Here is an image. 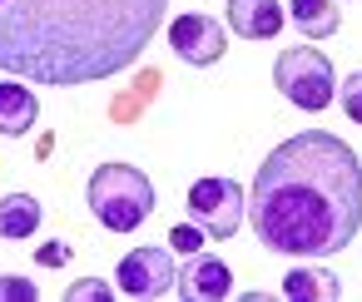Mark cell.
I'll list each match as a JSON object with an SVG mask.
<instances>
[{
    "label": "cell",
    "instance_id": "cell-17",
    "mask_svg": "<svg viewBox=\"0 0 362 302\" xmlns=\"http://www.w3.org/2000/svg\"><path fill=\"white\" fill-rule=\"evenodd\" d=\"M65 297H70V302H110V287H105L100 277H90V282H75Z\"/></svg>",
    "mask_w": 362,
    "mask_h": 302
},
{
    "label": "cell",
    "instance_id": "cell-10",
    "mask_svg": "<svg viewBox=\"0 0 362 302\" xmlns=\"http://www.w3.org/2000/svg\"><path fill=\"white\" fill-rule=\"evenodd\" d=\"M35 119H40V99H35L25 85H16V80L0 85V134L25 139V134L35 129Z\"/></svg>",
    "mask_w": 362,
    "mask_h": 302
},
{
    "label": "cell",
    "instance_id": "cell-12",
    "mask_svg": "<svg viewBox=\"0 0 362 302\" xmlns=\"http://www.w3.org/2000/svg\"><path fill=\"white\" fill-rule=\"evenodd\" d=\"M283 297H293V302H337L342 282L327 267H293L283 277Z\"/></svg>",
    "mask_w": 362,
    "mask_h": 302
},
{
    "label": "cell",
    "instance_id": "cell-2",
    "mask_svg": "<svg viewBox=\"0 0 362 302\" xmlns=\"http://www.w3.org/2000/svg\"><path fill=\"white\" fill-rule=\"evenodd\" d=\"M253 233L278 258H332L362 228V164L352 144L327 129L283 139L248 198Z\"/></svg>",
    "mask_w": 362,
    "mask_h": 302
},
{
    "label": "cell",
    "instance_id": "cell-8",
    "mask_svg": "<svg viewBox=\"0 0 362 302\" xmlns=\"http://www.w3.org/2000/svg\"><path fill=\"white\" fill-rule=\"evenodd\" d=\"M174 292H179L184 302H223V297L233 292V272H228L223 258H214V253H194V258L184 262Z\"/></svg>",
    "mask_w": 362,
    "mask_h": 302
},
{
    "label": "cell",
    "instance_id": "cell-14",
    "mask_svg": "<svg viewBox=\"0 0 362 302\" xmlns=\"http://www.w3.org/2000/svg\"><path fill=\"white\" fill-rule=\"evenodd\" d=\"M204 243H209V233H204L199 223H174V228H169V248H174V253H184V258L204 253Z\"/></svg>",
    "mask_w": 362,
    "mask_h": 302
},
{
    "label": "cell",
    "instance_id": "cell-11",
    "mask_svg": "<svg viewBox=\"0 0 362 302\" xmlns=\"http://www.w3.org/2000/svg\"><path fill=\"white\" fill-rule=\"evenodd\" d=\"M40 228V198L35 193H11L0 198V238L6 243H25Z\"/></svg>",
    "mask_w": 362,
    "mask_h": 302
},
{
    "label": "cell",
    "instance_id": "cell-3",
    "mask_svg": "<svg viewBox=\"0 0 362 302\" xmlns=\"http://www.w3.org/2000/svg\"><path fill=\"white\" fill-rule=\"evenodd\" d=\"M90 213L110 228V233H134L149 213H154V183L144 169L134 164H100L90 174Z\"/></svg>",
    "mask_w": 362,
    "mask_h": 302
},
{
    "label": "cell",
    "instance_id": "cell-7",
    "mask_svg": "<svg viewBox=\"0 0 362 302\" xmlns=\"http://www.w3.org/2000/svg\"><path fill=\"white\" fill-rule=\"evenodd\" d=\"M169 45H174V55L184 60V65H199V70H209V65H218L223 60V25L214 20V16H179L174 25H169Z\"/></svg>",
    "mask_w": 362,
    "mask_h": 302
},
{
    "label": "cell",
    "instance_id": "cell-1",
    "mask_svg": "<svg viewBox=\"0 0 362 302\" xmlns=\"http://www.w3.org/2000/svg\"><path fill=\"white\" fill-rule=\"evenodd\" d=\"M169 0H0V70L35 85H95L124 75Z\"/></svg>",
    "mask_w": 362,
    "mask_h": 302
},
{
    "label": "cell",
    "instance_id": "cell-9",
    "mask_svg": "<svg viewBox=\"0 0 362 302\" xmlns=\"http://www.w3.org/2000/svg\"><path fill=\"white\" fill-rule=\"evenodd\" d=\"M283 20V0H228V30L243 40H278Z\"/></svg>",
    "mask_w": 362,
    "mask_h": 302
},
{
    "label": "cell",
    "instance_id": "cell-5",
    "mask_svg": "<svg viewBox=\"0 0 362 302\" xmlns=\"http://www.w3.org/2000/svg\"><path fill=\"white\" fill-rule=\"evenodd\" d=\"M243 188L233 179H199L189 188V218L209 233V238H233L243 228Z\"/></svg>",
    "mask_w": 362,
    "mask_h": 302
},
{
    "label": "cell",
    "instance_id": "cell-18",
    "mask_svg": "<svg viewBox=\"0 0 362 302\" xmlns=\"http://www.w3.org/2000/svg\"><path fill=\"white\" fill-rule=\"evenodd\" d=\"M40 262H45V267L70 262V243H45V248H40Z\"/></svg>",
    "mask_w": 362,
    "mask_h": 302
},
{
    "label": "cell",
    "instance_id": "cell-15",
    "mask_svg": "<svg viewBox=\"0 0 362 302\" xmlns=\"http://www.w3.org/2000/svg\"><path fill=\"white\" fill-rule=\"evenodd\" d=\"M342 114H347L352 124H362V70L342 80Z\"/></svg>",
    "mask_w": 362,
    "mask_h": 302
},
{
    "label": "cell",
    "instance_id": "cell-16",
    "mask_svg": "<svg viewBox=\"0 0 362 302\" xmlns=\"http://www.w3.org/2000/svg\"><path fill=\"white\" fill-rule=\"evenodd\" d=\"M35 292H40V287H35L30 277H16V272L0 277V302H35Z\"/></svg>",
    "mask_w": 362,
    "mask_h": 302
},
{
    "label": "cell",
    "instance_id": "cell-13",
    "mask_svg": "<svg viewBox=\"0 0 362 302\" xmlns=\"http://www.w3.org/2000/svg\"><path fill=\"white\" fill-rule=\"evenodd\" d=\"M288 16L303 40H327L337 30V6L332 0H288Z\"/></svg>",
    "mask_w": 362,
    "mask_h": 302
},
{
    "label": "cell",
    "instance_id": "cell-4",
    "mask_svg": "<svg viewBox=\"0 0 362 302\" xmlns=\"http://www.w3.org/2000/svg\"><path fill=\"white\" fill-rule=\"evenodd\" d=\"M273 85H278V95H283L288 104H298V109H308V114L327 109L332 95H337L332 60H327L322 50H313V45H293V50H283L278 65H273Z\"/></svg>",
    "mask_w": 362,
    "mask_h": 302
},
{
    "label": "cell",
    "instance_id": "cell-6",
    "mask_svg": "<svg viewBox=\"0 0 362 302\" xmlns=\"http://www.w3.org/2000/svg\"><path fill=\"white\" fill-rule=\"evenodd\" d=\"M115 277H119L124 297H164V292H174L179 267H174L169 248H134V253L119 258Z\"/></svg>",
    "mask_w": 362,
    "mask_h": 302
}]
</instances>
